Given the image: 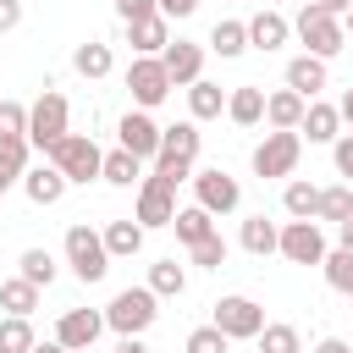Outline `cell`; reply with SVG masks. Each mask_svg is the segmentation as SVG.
I'll return each instance as SVG.
<instances>
[{"mask_svg": "<svg viewBox=\"0 0 353 353\" xmlns=\"http://www.w3.org/2000/svg\"><path fill=\"white\" fill-rule=\"evenodd\" d=\"M160 320V292L143 281V287H121L116 298H110V309H105V325L116 331V336H143L149 325Z\"/></svg>", "mask_w": 353, "mask_h": 353, "instance_id": "1", "label": "cell"}, {"mask_svg": "<svg viewBox=\"0 0 353 353\" xmlns=\"http://www.w3.org/2000/svg\"><path fill=\"white\" fill-rule=\"evenodd\" d=\"M292 33H298V44H303L309 55H320V61H331V55H342V50H347V28H342V17L320 11L314 0H309V6H298Z\"/></svg>", "mask_w": 353, "mask_h": 353, "instance_id": "2", "label": "cell"}, {"mask_svg": "<svg viewBox=\"0 0 353 353\" xmlns=\"http://www.w3.org/2000/svg\"><path fill=\"white\" fill-rule=\"evenodd\" d=\"M66 265H72V276L83 281V287H94V281H105V270H110V248H105V232H94L88 221H77V226H66Z\"/></svg>", "mask_w": 353, "mask_h": 353, "instance_id": "3", "label": "cell"}, {"mask_svg": "<svg viewBox=\"0 0 353 353\" xmlns=\"http://www.w3.org/2000/svg\"><path fill=\"white\" fill-rule=\"evenodd\" d=\"M66 132H72V105H66V94H61V88H44V94L28 105V143L50 154Z\"/></svg>", "mask_w": 353, "mask_h": 353, "instance_id": "4", "label": "cell"}, {"mask_svg": "<svg viewBox=\"0 0 353 353\" xmlns=\"http://www.w3.org/2000/svg\"><path fill=\"white\" fill-rule=\"evenodd\" d=\"M199 143H204V132H199V121H193V116H188V121H176V127H165V132H160L154 171H165V176H176V182H193Z\"/></svg>", "mask_w": 353, "mask_h": 353, "instance_id": "5", "label": "cell"}, {"mask_svg": "<svg viewBox=\"0 0 353 353\" xmlns=\"http://www.w3.org/2000/svg\"><path fill=\"white\" fill-rule=\"evenodd\" d=\"M132 221H138L143 232H154V226H171V221H176V176H165V171H149V176L138 182Z\"/></svg>", "mask_w": 353, "mask_h": 353, "instance_id": "6", "label": "cell"}, {"mask_svg": "<svg viewBox=\"0 0 353 353\" xmlns=\"http://www.w3.org/2000/svg\"><path fill=\"white\" fill-rule=\"evenodd\" d=\"M298 154H303V132L270 127V132L254 143V176H292V171H298Z\"/></svg>", "mask_w": 353, "mask_h": 353, "instance_id": "7", "label": "cell"}, {"mask_svg": "<svg viewBox=\"0 0 353 353\" xmlns=\"http://www.w3.org/2000/svg\"><path fill=\"white\" fill-rule=\"evenodd\" d=\"M44 160H55V165L66 171V182H94V176L105 171V149H99L88 132H66Z\"/></svg>", "mask_w": 353, "mask_h": 353, "instance_id": "8", "label": "cell"}, {"mask_svg": "<svg viewBox=\"0 0 353 353\" xmlns=\"http://www.w3.org/2000/svg\"><path fill=\"white\" fill-rule=\"evenodd\" d=\"M176 83H171V72H165V61L160 55H132V66H127V94H132V105L138 110H154V105H165V94H171Z\"/></svg>", "mask_w": 353, "mask_h": 353, "instance_id": "9", "label": "cell"}, {"mask_svg": "<svg viewBox=\"0 0 353 353\" xmlns=\"http://www.w3.org/2000/svg\"><path fill=\"white\" fill-rule=\"evenodd\" d=\"M193 204H204L210 215H232V210L243 204V188H237V176H226L221 165H204V171H193Z\"/></svg>", "mask_w": 353, "mask_h": 353, "instance_id": "10", "label": "cell"}, {"mask_svg": "<svg viewBox=\"0 0 353 353\" xmlns=\"http://www.w3.org/2000/svg\"><path fill=\"white\" fill-rule=\"evenodd\" d=\"M287 265H325V232H320V221H287L281 226V248H276Z\"/></svg>", "mask_w": 353, "mask_h": 353, "instance_id": "11", "label": "cell"}, {"mask_svg": "<svg viewBox=\"0 0 353 353\" xmlns=\"http://www.w3.org/2000/svg\"><path fill=\"white\" fill-rule=\"evenodd\" d=\"M215 325H221L232 342H254V336L265 331V309H259L254 298H243V292H226V298L215 303Z\"/></svg>", "mask_w": 353, "mask_h": 353, "instance_id": "12", "label": "cell"}, {"mask_svg": "<svg viewBox=\"0 0 353 353\" xmlns=\"http://www.w3.org/2000/svg\"><path fill=\"white\" fill-rule=\"evenodd\" d=\"M160 132H165V127H160L149 110H138V105H132V110L116 121V138H121V149H132L138 160H154V154H160Z\"/></svg>", "mask_w": 353, "mask_h": 353, "instance_id": "13", "label": "cell"}, {"mask_svg": "<svg viewBox=\"0 0 353 353\" xmlns=\"http://www.w3.org/2000/svg\"><path fill=\"white\" fill-rule=\"evenodd\" d=\"M99 331H105V309H61V320H55V342L72 347V353L94 347Z\"/></svg>", "mask_w": 353, "mask_h": 353, "instance_id": "14", "label": "cell"}, {"mask_svg": "<svg viewBox=\"0 0 353 353\" xmlns=\"http://www.w3.org/2000/svg\"><path fill=\"white\" fill-rule=\"evenodd\" d=\"M66 188H72V182H66V171H61L55 160H39V165H28V171H22V193H28L33 204H44V210H50V204H61V199H66Z\"/></svg>", "mask_w": 353, "mask_h": 353, "instance_id": "15", "label": "cell"}, {"mask_svg": "<svg viewBox=\"0 0 353 353\" xmlns=\"http://www.w3.org/2000/svg\"><path fill=\"white\" fill-rule=\"evenodd\" d=\"M160 61H165V72H171L176 88H188V83L204 77V44H193V39H171V44L160 50Z\"/></svg>", "mask_w": 353, "mask_h": 353, "instance_id": "16", "label": "cell"}, {"mask_svg": "<svg viewBox=\"0 0 353 353\" xmlns=\"http://www.w3.org/2000/svg\"><path fill=\"white\" fill-rule=\"evenodd\" d=\"M287 39H292V22H287L281 11L259 6V11L248 17V50H265V55H270V50H281Z\"/></svg>", "mask_w": 353, "mask_h": 353, "instance_id": "17", "label": "cell"}, {"mask_svg": "<svg viewBox=\"0 0 353 353\" xmlns=\"http://www.w3.org/2000/svg\"><path fill=\"white\" fill-rule=\"evenodd\" d=\"M303 110H309V99H303L298 88H276V94H265V127H287V132H298V127H303Z\"/></svg>", "mask_w": 353, "mask_h": 353, "instance_id": "18", "label": "cell"}, {"mask_svg": "<svg viewBox=\"0 0 353 353\" xmlns=\"http://www.w3.org/2000/svg\"><path fill=\"white\" fill-rule=\"evenodd\" d=\"M127 44H132V55H160L165 44H171V17H143V22H127Z\"/></svg>", "mask_w": 353, "mask_h": 353, "instance_id": "19", "label": "cell"}, {"mask_svg": "<svg viewBox=\"0 0 353 353\" xmlns=\"http://www.w3.org/2000/svg\"><path fill=\"white\" fill-rule=\"evenodd\" d=\"M331 83V72H325V61L320 55H298V61H287V88H298L303 99H320V88Z\"/></svg>", "mask_w": 353, "mask_h": 353, "instance_id": "20", "label": "cell"}, {"mask_svg": "<svg viewBox=\"0 0 353 353\" xmlns=\"http://www.w3.org/2000/svg\"><path fill=\"white\" fill-rule=\"evenodd\" d=\"M309 143H336L342 138V110L336 105H325V99H309V110H303V127H298Z\"/></svg>", "mask_w": 353, "mask_h": 353, "instance_id": "21", "label": "cell"}, {"mask_svg": "<svg viewBox=\"0 0 353 353\" xmlns=\"http://www.w3.org/2000/svg\"><path fill=\"white\" fill-rule=\"evenodd\" d=\"M226 116H232L237 127H259V121H265V88H259V83H237V88L226 94Z\"/></svg>", "mask_w": 353, "mask_h": 353, "instance_id": "22", "label": "cell"}, {"mask_svg": "<svg viewBox=\"0 0 353 353\" xmlns=\"http://www.w3.org/2000/svg\"><path fill=\"white\" fill-rule=\"evenodd\" d=\"M188 116H193V121H215V116H226V88L210 83V77L188 83Z\"/></svg>", "mask_w": 353, "mask_h": 353, "instance_id": "23", "label": "cell"}, {"mask_svg": "<svg viewBox=\"0 0 353 353\" xmlns=\"http://www.w3.org/2000/svg\"><path fill=\"white\" fill-rule=\"evenodd\" d=\"M99 182H110V188H138V182H143V160H138L132 149H121V143H116V149L105 154Z\"/></svg>", "mask_w": 353, "mask_h": 353, "instance_id": "24", "label": "cell"}, {"mask_svg": "<svg viewBox=\"0 0 353 353\" xmlns=\"http://www.w3.org/2000/svg\"><path fill=\"white\" fill-rule=\"evenodd\" d=\"M237 243H243L254 259H265V254H276V248H281V226H276V221H265V215H248V221H243V232H237Z\"/></svg>", "mask_w": 353, "mask_h": 353, "instance_id": "25", "label": "cell"}, {"mask_svg": "<svg viewBox=\"0 0 353 353\" xmlns=\"http://www.w3.org/2000/svg\"><path fill=\"white\" fill-rule=\"evenodd\" d=\"M210 50H215L221 61H237V55L248 50V22H237V17H221V22L210 28Z\"/></svg>", "mask_w": 353, "mask_h": 353, "instance_id": "26", "label": "cell"}, {"mask_svg": "<svg viewBox=\"0 0 353 353\" xmlns=\"http://www.w3.org/2000/svg\"><path fill=\"white\" fill-rule=\"evenodd\" d=\"M28 138H0V193L22 188V171H28Z\"/></svg>", "mask_w": 353, "mask_h": 353, "instance_id": "27", "label": "cell"}, {"mask_svg": "<svg viewBox=\"0 0 353 353\" xmlns=\"http://www.w3.org/2000/svg\"><path fill=\"white\" fill-rule=\"evenodd\" d=\"M110 66H116V61H110V44H99V39H88V44L72 50V72L88 77V83H94V77H110Z\"/></svg>", "mask_w": 353, "mask_h": 353, "instance_id": "28", "label": "cell"}, {"mask_svg": "<svg viewBox=\"0 0 353 353\" xmlns=\"http://www.w3.org/2000/svg\"><path fill=\"white\" fill-rule=\"evenodd\" d=\"M105 248H110V259H132L143 248V226L132 215L127 221H105Z\"/></svg>", "mask_w": 353, "mask_h": 353, "instance_id": "29", "label": "cell"}, {"mask_svg": "<svg viewBox=\"0 0 353 353\" xmlns=\"http://www.w3.org/2000/svg\"><path fill=\"white\" fill-rule=\"evenodd\" d=\"M314 204H320V188H314V182L292 176V182L281 188V210H287L292 221H314Z\"/></svg>", "mask_w": 353, "mask_h": 353, "instance_id": "30", "label": "cell"}, {"mask_svg": "<svg viewBox=\"0 0 353 353\" xmlns=\"http://www.w3.org/2000/svg\"><path fill=\"white\" fill-rule=\"evenodd\" d=\"M39 292L44 287H33L28 276H11V281H0V309L6 314H33L39 309Z\"/></svg>", "mask_w": 353, "mask_h": 353, "instance_id": "31", "label": "cell"}, {"mask_svg": "<svg viewBox=\"0 0 353 353\" xmlns=\"http://www.w3.org/2000/svg\"><path fill=\"white\" fill-rule=\"evenodd\" d=\"M353 215V182H331V188H320V204H314V221H347Z\"/></svg>", "mask_w": 353, "mask_h": 353, "instance_id": "32", "label": "cell"}, {"mask_svg": "<svg viewBox=\"0 0 353 353\" xmlns=\"http://www.w3.org/2000/svg\"><path fill=\"white\" fill-rule=\"evenodd\" d=\"M171 226H176V237L193 248V243H204V237L215 232V215H210L204 204H188V210H176V221H171Z\"/></svg>", "mask_w": 353, "mask_h": 353, "instance_id": "33", "label": "cell"}, {"mask_svg": "<svg viewBox=\"0 0 353 353\" xmlns=\"http://www.w3.org/2000/svg\"><path fill=\"white\" fill-rule=\"evenodd\" d=\"M254 342H259V353H303V336H298V325H287V320H265V331H259Z\"/></svg>", "mask_w": 353, "mask_h": 353, "instance_id": "34", "label": "cell"}, {"mask_svg": "<svg viewBox=\"0 0 353 353\" xmlns=\"http://www.w3.org/2000/svg\"><path fill=\"white\" fill-rule=\"evenodd\" d=\"M149 287H154L160 298H182V292H188V270H182L176 259H154V265H149Z\"/></svg>", "mask_w": 353, "mask_h": 353, "instance_id": "35", "label": "cell"}, {"mask_svg": "<svg viewBox=\"0 0 353 353\" xmlns=\"http://www.w3.org/2000/svg\"><path fill=\"white\" fill-rule=\"evenodd\" d=\"M33 320L28 314H6L0 320V353H33Z\"/></svg>", "mask_w": 353, "mask_h": 353, "instance_id": "36", "label": "cell"}, {"mask_svg": "<svg viewBox=\"0 0 353 353\" xmlns=\"http://www.w3.org/2000/svg\"><path fill=\"white\" fill-rule=\"evenodd\" d=\"M320 270H325V287H331V292L353 298V248H331Z\"/></svg>", "mask_w": 353, "mask_h": 353, "instance_id": "37", "label": "cell"}, {"mask_svg": "<svg viewBox=\"0 0 353 353\" xmlns=\"http://www.w3.org/2000/svg\"><path fill=\"white\" fill-rule=\"evenodd\" d=\"M55 270H61V265H55V254H50V248H22V270H17V276H28L33 287H50V281H55Z\"/></svg>", "mask_w": 353, "mask_h": 353, "instance_id": "38", "label": "cell"}, {"mask_svg": "<svg viewBox=\"0 0 353 353\" xmlns=\"http://www.w3.org/2000/svg\"><path fill=\"white\" fill-rule=\"evenodd\" d=\"M182 353H232V336L210 320V325H199V331H188V347Z\"/></svg>", "mask_w": 353, "mask_h": 353, "instance_id": "39", "label": "cell"}, {"mask_svg": "<svg viewBox=\"0 0 353 353\" xmlns=\"http://www.w3.org/2000/svg\"><path fill=\"white\" fill-rule=\"evenodd\" d=\"M193 265H199V270H221V265H226V237L210 232L204 243H193Z\"/></svg>", "mask_w": 353, "mask_h": 353, "instance_id": "40", "label": "cell"}, {"mask_svg": "<svg viewBox=\"0 0 353 353\" xmlns=\"http://www.w3.org/2000/svg\"><path fill=\"white\" fill-rule=\"evenodd\" d=\"M0 138H28V105L22 99H0Z\"/></svg>", "mask_w": 353, "mask_h": 353, "instance_id": "41", "label": "cell"}, {"mask_svg": "<svg viewBox=\"0 0 353 353\" xmlns=\"http://www.w3.org/2000/svg\"><path fill=\"white\" fill-rule=\"evenodd\" d=\"M154 11H160V0H116L121 28H127V22H143V17H154Z\"/></svg>", "mask_w": 353, "mask_h": 353, "instance_id": "42", "label": "cell"}, {"mask_svg": "<svg viewBox=\"0 0 353 353\" xmlns=\"http://www.w3.org/2000/svg\"><path fill=\"white\" fill-rule=\"evenodd\" d=\"M331 160H336V176L353 182V132H342V138L331 143Z\"/></svg>", "mask_w": 353, "mask_h": 353, "instance_id": "43", "label": "cell"}, {"mask_svg": "<svg viewBox=\"0 0 353 353\" xmlns=\"http://www.w3.org/2000/svg\"><path fill=\"white\" fill-rule=\"evenodd\" d=\"M22 22V0H0V33H11Z\"/></svg>", "mask_w": 353, "mask_h": 353, "instance_id": "44", "label": "cell"}, {"mask_svg": "<svg viewBox=\"0 0 353 353\" xmlns=\"http://www.w3.org/2000/svg\"><path fill=\"white\" fill-rule=\"evenodd\" d=\"M193 11H199V0H160V17H176V22H182V17H193Z\"/></svg>", "mask_w": 353, "mask_h": 353, "instance_id": "45", "label": "cell"}, {"mask_svg": "<svg viewBox=\"0 0 353 353\" xmlns=\"http://www.w3.org/2000/svg\"><path fill=\"white\" fill-rule=\"evenodd\" d=\"M314 353H353V342H342V336H320Z\"/></svg>", "mask_w": 353, "mask_h": 353, "instance_id": "46", "label": "cell"}, {"mask_svg": "<svg viewBox=\"0 0 353 353\" xmlns=\"http://www.w3.org/2000/svg\"><path fill=\"white\" fill-rule=\"evenodd\" d=\"M336 248H353V215H347V221H336Z\"/></svg>", "mask_w": 353, "mask_h": 353, "instance_id": "47", "label": "cell"}, {"mask_svg": "<svg viewBox=\"0 0 353 353\" xmlns=\"http://www.w3.org/2000/svg\"><path fill=\"white\" fill-rule=\"evenodd\" d=\"M116 353H149V347H143V336H121V342H116Z\"/></svg>", "mask_w": 353, "mask_h": 353, "instance_id": "48", "label": "cell"}, {"mask_svg": "<svg viewBox=\"0 0 353 353\" xmlns=\"http://www.w3.org/2000/svg\"><path fill=\"white\" fill-rule=\"evenodd\" d=\"M314 6H320V11H331V17H347V6H353V0H314Z\"/></svg>", "mask_w": 353, "mask_h": 353, "instance_id": "49", "label": "cell"}, {"mask_svg": "<svg viewBox=\"0 0 353 353\" xmlns=\"http://www.w3.org/2000/svg\"><path fill=\"white\" fill-rule=\"evenodd\" d=\"M336 110H342V121L353 127V88H342V99H336Z\"/></svg>", "mask_w": 353, "mask_h": 353, "instance_id": "50", "label": "cell"}, {"mask_svg": "<svg viewBox=\"0 0 353 353\" xmlns=\"http://www.w3.org/2000/svg\"><path fill=\"white\" fill-rule=\"evenodd\" d=\"M33 353H72V347H61V342L50 336V342H33Z\"/></svg>", "mask_w": 353, "mask_h": 353, "instance_id": "51", "label": "cell"}, {"mask_svg": "<svg viewBox=\"0 0 353 353\" xmlns=\"http://www.w3.org/2000/svg\"><path fill=\"white\" fill-rule=\"evenodd\" d=\"M342 28H347V39H353V6H347V17H342Z\"/></svg>", "mask_w": 353, "mask_h": 353, "instance_id": "52", "label": "cell"}, {"mask_svg": "<svg viewBox=\"0 0 353 353\" xmlns=\"http://www.w3.org/2000/svg\"><path fill=\"white\" fill-rule=\"evenodd\" d=\"M298 6H309V0H298Z\"/></svg>", "mask_w": 353, "mask_h": 353, "instance_id": "53", "label": "cell"}, {"mask_svg": "<svg viewBox=\"0 0 353 353\" xmlns=\"http://www.w3.org/2000/svg\"><path fill=\"white\" fill-rule=\"evenodd\" d=\"M254 6H265V0H254Z\"/></svg>", "mask_w": 353, "mask_h": 353, "instance_id": "54", "label": "cell"}]
</instances>
